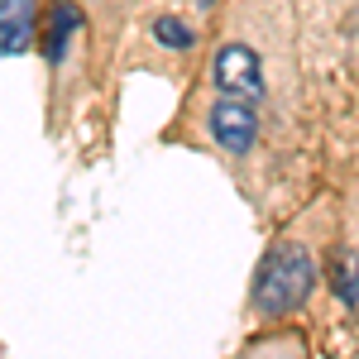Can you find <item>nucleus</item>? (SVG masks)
<instances>
[{"label": "nucleus", "mask_w": 359, "mask_h": 359, "mask_svg": "<svg viewBox=\"0 0 359 359\" xmlns=\"http://www.w3.org/2000/svg\"><path fill=\"white\" fill-rule=\"evenodd\" d=\"M311 287H316V259H311L302 245H287L259 269L254 306H259L264 316H287V311H297V306L311 297Z\"/></svg>", "instance_id": "f257e3e1"}, {"label": "nucleus", "mask_w": 359, "mask_h": 359, "mask_svg": "<svg viewBox=\"0 0 359 359\" xmlns=\"http://www.w3.org/2000/svg\"><path fill=\"white\" fill-rule=\"evenodd\" d=\"M34 39V0H0V53H25Z\"/></svg>", "instance_id": "20e7f679"}, {"label": "nucleus", "mask_w": 359, "mask_h": 359, "mask_svg": "<svg viewBox=\"0 0 359 359\" xmlns=\"http://www.w3.org/2000/svg\"><path fill=\"white\" fill-rule=\"evenodd\" d=\"M154 39H158L163 48H172V53H187V48H192V29L182 25V20H172V15L154 20Z\"/></svg>", "instance_id": "0eeeda50"}, {"label": "nucleus", "mask_w": 359, "mask_h": 359, "mask_svg": "<svg viewBox=\"0 0 359 359\" xmlns=\"http://www.w3.org/2000/svg\"><path fill=\"white\" fill-rule=\"evenodd\" d=\"M216 86L221 96H240V101H264V62L249 43H225L216 53Z\"/></svg>", "instance_id": "7ed1b4c3"}, {"label": "nucleus", "mask_w": 359, "mask_h": 359, "mask_svg": "<svg viewBox=\"0 0 359 359\" xmlns=\"http://www.w3.org/2000/svg\"><path fill=\"white\" fill-rule=\"evenodd\" d=\"M206 5H211V0H206Z\"/></svg>", "instance_id": "6e6552de"}, {"label": "nucleus", "mask_w": 359, "mask_h": 359, "mask_svg": "<svg viewBox=\"0 0 359 359\" xmlns=\"http://www.w3.org/2000/svg\"><path fill=\"white\" fill-rule=\"evenodd\" d=\"M206 130H211V139L221 144L225 154L245 158L249 149H254V139H259V115H254V101L221 96V101L211 106V115H206Z\"/></svg>", "instance_id": "f03ea898"}, {"label": "nucleus", "mask_w": 359, "mask_h": 359, "mask_svg": "<svg viewBox=\"0 0 359 359\" xmlns=\"http://www.w3.org/2000/svg\"><path fill=\"white\" fill-rule=\"evenodd\" d=\"M77 29H82L77 5H72V0H57L53 5V29H48V43H43V57H48V62H62V53H67V43H72Z\"/></svg>", "instance_id": "39448f33"}, {"label": "nucleus", "mask_w": 359, "mask_h": 359, "mask_svg": "<svg viewBox=\"0 0 359 359\" xmlns=\"http://www.w3.org/2000/svg\"><path fill=\"white\" fill-rule=\"evenodd\" d=\"M331 287L345 306H359V254L355 249H335L331 259Z\"/></svg>", "instance_id": "423d86ee"}]
</instances>
